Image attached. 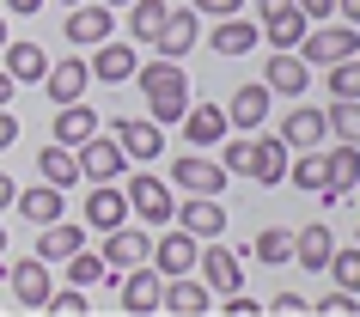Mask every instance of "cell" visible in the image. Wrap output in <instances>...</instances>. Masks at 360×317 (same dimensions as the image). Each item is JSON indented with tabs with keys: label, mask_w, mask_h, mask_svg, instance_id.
<instances>
[{
	"label": "cell",
	"mask_w": 360,
	"mask_h": 317,
	"mask_svg": "<svg viewBox=\"0 0 360 317\" xmlns=\"http://www.w3.org/2000/svg\"><path fill=\"white\" fill-rule=\"evenodd\" d=\"M134 86L147 98L153 122H184V110H190V74H184V61H165V56L141 61L134 67Z\"/></svg>",
	"instance_id": "cell-1"
},
{
	"label": "cell",
	"mask_w": 360,
	"mask_h": 317,
	"mask_svg": "<svg viewBox=\"0 0 360 317\" xmlns=\"http://www.w3.org/2000/svg\"><path fill=\"white\" fill-rule=\"evenodd\" d=\"M348 56H360V25H330V19H318V25H305V37H300V61L305 67H336V61H348Z\"/></svg>",
	"instance_id": "cell-2"
},
{
	"label": "cell",
	"mask_w": 360,
	"mask_h": 317,
	"mask_svg": "<svg viewBox=\"0 0 360 317\" xmlns=\"http://www.w3.org/2000/svg\"><path fill=\"white\" fill-rule=\"evenodd\" d=\"M171 189H177V195H226V165H220V159H202V147L195 153H177V159H171V177H165Z\"/></svg>",
	"instance_id": "cell-3"
},
{
	"label": "cell",
	"mask_w": 360,
	"mask_h": 317,
	"mask_svg": "<svg viewBox=\"0 0 360 317\" xmlns=\"http://www.w3.org/2000/svg\"><path fill=\"white\" fill-rule=\"evenodd\" d=\"M122 195H129V214H134V220H147V226H171V220H177V202H171V183H165V177L134 171Z\"/></svg>",
	"instance_id": "cell-4"
},
{
	"label": "cell",
	"mask_w": 360,
	"mask_h": 317,
	"mask_svg": "<svg viewBox=\"0 0 360 317\" xmlns=\"http://www.w3.org/2000/svg\"><path fill=\"white\" fill-rule=\"evenodd\" d=\"M79 177L86 183H116L122 171H129V153H122V141L116 134H92V141H79Z\"/></svg>",
	"instance_id": "cell-5"
},
{
	"label": "cell",
	"mask_w": 360,
	"mask_h": 317,
	"mask_svg": "<svg viewBox=\"0 0 360 317\" xmlns=\"http://www.w3.org/2000/svg\"><path fill=\"white\" fill-rule=\"evenodd\" d=\"M116 293H122V317H153L159 311V293H165V275L153 262H134V269H122Z\"/></svg>",
	"instance_id": "cell-6"
},
{
	"label": "cell",
	"mask_w": 360,
	"mask_h": 317,
	"mask_svg": "<svg viewBox=\"0 0 360 317\" xmlns=\"http://www.w3.org/2000/svg\"><path fill=\"white\" fill-rule=\"evenodd\" d=\"M110 134L122 141L129 165H147V159H159V153H165V122H153V116H116Z\"/></svg>",
	"instance_id": "cell-7"
},
{
	"label": "cell",
	"mask_w": 360,
	"mask_h": 317,
	"mask_svg": "<svg viewBox=\"0 0 360 317\" xmlns=\"http://www.w3.org/2000/svg\"><path fill=\"white\" fill-rule=\"evenodd\" d=\"M98 257H104V269H110V275H122V269H134V262H153V238L147 232H141V226H110V232H104V250H98Z\"/></svg>",
	"instance_id": "cell-8"
},
{
	"label": "cell",
	"mask_w": 360,
	"mask_h": 317,
	"mask_svg": "<svg viewBox=\"0 0 360 317\" xmlns=\"http://www.w3.org/2000/svg\"><path fill=\"white\" fill-rule=\"evenodd\" d=\"M6 287H13V299H19L25 311H43L49 305V262L43 257H25V262H6Z\"/></svg>",
	"instance_id": "cell-9"
},
{
	"label": "cell",
	"mask_w": 360,
	"mask_h": 317,
	"mask_svg": "<svg viewBox=\"0 0 360 317\" xmlns=\"http://www.w3.org/2000/svg\"><path fill=\"white\" fill-rule=\"evenodd\" d=\"M305 13L287 0V6H257V31H263V43L269 49H300V37H305Z\"/></svg>",
	"instance_id": "cell-10"
},
{
	"label": "cell",
	"mask_w": 360,
	"mask_h": 317,
	"mask_svg": "<svg viewBox=\"0 0 360 317\" xmlns=\"http://www.w3.org/2000/svg\"><path fill=\"white\" fill-rule=\"evenodd\" d=\"M202 280H208V293L214 299H226V293H238V287H245V262L232 257V250H220V244L214 238H202Z\"/></svg>",
	"instance_id": "cell-11"
},
{
	"label": "cell",
	"mask_w": 360,
	"mask_h": 317,
	"mask_svg": "<svg viewBox=\"0 0 360 317\" xmlns=\"http://www.w3.org/2000/svg\"><path fill=\"white\" fill-rule=\"evenodd\" d=\"M195 257H202V238H195V232H184V226H171L165 238L153 244V269H159V275H190L195 269Z\"/></svg>",
	"instance_id": "cell-12"
},
{
	"label": "cell",
	"mask_w": 360,
	"mask_h": 317,
	"mask_svg": "<svg viewBox=\"0 0 360 317\" xmlns=\"http://www.w3.org/2000/svg\"><path fill=\"white\" fill-rule=\"evenodd\" d=\"M263 86L275 98H300L305 86H311V67L300 61V49H275V56L263 61Z\"/></svg>",
	"instance_id": "cell-13"
},
{
	"label": "cell",
	"mask_w": 360,
	"mask_h": 317,
	"mask_svg": "<svg viewBox=\"0 0 360 317\" xmlns=\"http://www.w3.org/2000/svg\"><path fill=\"white\" fill-rule=\"evenodd\" d=\"M86 67H92V79H104V86L134 79V67H141V61H134V37H129V43H116V37L92 43V61H86Z\"/></svg>",
	"instance_id": "cell-14"
},
{
	"label": "cell",
	"mask_w": 360,
	"mask_h": 317,
	"mask_svg": "<svg viewBox=\"0 0 360 317\" xmlns=\"http://www.w3.org/2000/svg\"><path fill=\"white\" fill-rule=\"evenodd\" d=\"M195 37H202V25H195V6H171V19H165V31L153 37V49L165 61H184L195 49Z\"/></svg>",
	"instance_id": "cell-15"
},
{
	"label": "cell",
	"mask_w": 360,
	"mask_h": 317,
	"mask_svg": "<svg viewBox=\"0 0 360 317\" xmlns=\"http://www.w3.org/2000/svg\"><path fill=\"white\" fill-rule=\"evenodd\" d=\"M177 226L195 232V238H220L226 232V202L220 195H190V202H177Z\"/></svg>",
	"instance_id": "cell-16"
},
{
	"label": "cell",
	"mask_w": 360,
	"mask_h": 317,
	"mask_svg": "<svg viewBox=\"0 0 360 317\" xmlns=\"http://www.w3.org/2000/svg\"><path fill=\"white\" fill-rule=\"evenodd\" d=\"M159 311H177V317H202V311H214V293H208V280L171 275V280H165V293H159Z\"/></svg>",
	"instance_id": "cell-17"
},
{
	"label": "cell",
	"mask_w": 360,
	"mask_h": 317,
	"mask_svg": "<svg viewBox=\"0 0 360 317\" xmlns=\"http://www.w3.org/2000/svg\"><path fill=\"white\" fill-rule=\"evenodd\" d=\"M110 31H116L110 6H86V0H79L74 13H68V43H74V49H92V43H104Z\"/></svg>",
	"instance_id": "cell-18"
},
{
	"label": "cell",
	"mask_w": 360,
	"mask_h": 317,
	"mask_svg": "<svg viewBox=\"0 0 360 317\" xmlns=\"http://www.w3.org/2000/svg\"><path fill=\"white\" fill-rule=\"evenodd\" d=\"M86 56H61L49 61V74H43V86H49V104H74V98H86Z\"/></svg>",
	"instance_id": "cell-19"
},
{
	"label": "cell",
	"mask_w": 360,
	"mask_h": 317,
	"mask_svg": "<svg viewBox=\"0 0 360 317\" xmlns=\"http://www.w3.org/2000/svg\"><path fill=\"white\" fill-rule=\"evenodd\" d=\"M184 141H190V147H220V141H226V110H220V104H190V110H184Z\"/></svg>",
	"instance_id": "cell-20"
},
{
	"label": "cell",
	"mask_w": 360,
	"mask_h": 317,
	"mask_svg": "<svg viewBox=\"0 0 360 317\" xmlns=\"http://www.w3.org/2000/svg\"><path fill=\"white\" fill-rule=\"evenodd\" d=\"M37 232H43V238H37V257L43 262H68L74 250H86V226H74L68 214L49 220V226H37Z\"/></svg>",
	"instance_id": "cell-21"
},
{
	"label": "cell",
	"mask_w": 360,
	"mask_h": 317,
	"mask_svg": "<svg viewBox=\"0 0 360 317\" xmlns=\"http://www.w3.org/2000/svg\"><path fill=\"white\" fill-rule=\"evenodd\" d=\"M129 220V195L116 183H92V195H86V226L92 232H110V226Z\"/></svg>",
	"instance_id": "cell-22"
},
{
	"label": "cell",
	"mask_w": 360,
	"mask_h": 317,
	"mask_svg": "<svg viewBox=\"0 0 360 317\" xmlns=\"http://www.w3.org/2000/svg\"><path fill=\"white\" fill-rule=\"evenodd\" d=\"M323 134H330V122H323L318 104H300V110L281 116V141H287L293 153H300V147H323Z\"/></svg>",
	"instance_id": "cell-23"
},
{
	"label": "cell",
	"mask_w": 360,
	"mask_h": 317,
	"mask_svg": "<svg viewBox=\"0 0 360 317\" xmlns=\"http://www.w3.org/2000/svg\"><path fill=\"white\" fill-rule=\"evenodd\" d=\"M287 153H293V147H287L281 134L250 141V171H245V177H257V183H281V177H287Z\"/></svg>",
	"instance_id": "cell-24"
},
{
	"label": "cell",
	"mask_w": 360,
	"mask_h": 317,
	"mask_svg": "<svg viewBox=\"0 0 360 317\" xmlns=\"http://www.w3.org/2000/svg\"><path fill=\"white\" fill-rule=\"evenodd\" d=\"M214 56H250L257 43H263V31H257V19H238V13H226V19L214 25Z\"/></svg>",
	"instance_id": "cell-25"
},
{
	"label": "cell",
	"mask_w": 360,
	"mask_h": 317,
	"mask_svg": "<svg viewBox=\"0 0 360 317\" xmlns=\"http://www.w3.org/2000/svg\"><path fill=\"white\" fill-rule=\"evenodd\" d=\"M269 86L257 79V86H238L232 92V104H226V129H263V116H269Z\"/></svg>",
	"instance_id": "cell-26"
},
{
	"label": "cell",
	"mask_w": 360,
	"mask_h": 317,
	"mask_svg": "<svg viewBox=\"0 0 360 317\" xmlns=\"http://www.w3.org/2000/svg\"><path fill=\"white\" fill-rule=\"evenodd\" d=\"M13 207H19L31 226H49V220H61V214H68V202H61V189H56V183H31V189H19V195H13Z\"/></svg>",
	"instance_id": "cell-27"
},
{
	"label": "cell",
	"mask_w": 360,
	"mask_h": 317,
	"mask_svg": "<svg viewBox=\"0 0 360 317\" xmlns=\"http://www.w3.org/2000/svg\"><path fill=\"white\" fill-rule=\"evenodd\" d=\"M37 177H43V183H56V189L79 183V153L68 147V141H49V147L37 153Z\"/></svg>",
	"instance_id": "cell-28"
},
{
	"label": "cell",
	"mask_w": 360,
	"mask_h": 317,
	"mask_svg": "<svg viewBox=\"0 0 360 317\" xmlns=\"http://www.w3.org/2000/svg\"><path fill=\"white\" fill-rule=\"evenodd\" d=\"M287 183H300V189H311V195H323V189H330V153L300 147V159H287Z\"/></svg>",
	"instance_id": "cell-29"
},
{
	"label": "cell",
	"mask_w": 360,
	"mask_h": 317,
	"mask_svg": "<svg viewBox=\"0 0 360 317\" xmlns=\"http://www.w3.org/2000/svg\"><path fill=\"white\" fill-rule=\"evenodd\" d=\"M354 189H360V147L342 141V147L330 153V189H323V202H342V195H354Z\"/></svg>",
	"instance_id": "cell-30"
},
{
	"label": "cell",
	"mask_w": 360,
	"mask_h": 317,
	"mask_svg": "<svg viewBox=\"0 0 360 317\" xmlns=\"http://www.w3.org/2000/svg\"><path fill=\"white\" fill-rule=\"evenodd\" d=\"M92 134H98V110H92V104H79V98H74V104H61V110H56V141L79 147V141H92Z\"/></svg>",
	"instance_id": "cell-31"
},
{
	"label": "cell",
	"mask_w": 360,
	"mask_h": 317,
	"mask_svg": "<svg viewBox=\"0 0 360 317\" xmlns=\"http://www.w3.org/2000/svg\"><path fill=\"white\" fill-rule=\"evenodd\" d=\"M165 19H171V0H129V37L134 43H153L165 31Z\"/></svg>",
	"instance_id": "cell-32"
},
{
	"label": "cell",
	"mask_w": 360,
	"mask_h": 317,
	"mask_svg": "<svg viewBox=\"0 0 360 317\" xmlns=\"http://www.w3.org/2000/svg\"><path fill=\"white\" fill-rule=\"evenodd\" d=\"M330 250H336L330 226H305V232H293V262H300V269H318V275H323Z\"/></svg>",
	"instance_id": "cell-33"
},
{
	"label": "cell",
	"mask_w": 360,
	"mask_h": 317,
	"mask_svg": "<svg viewBox=\"0 0 360 317\" xmlns=\"http://www.w3.org/2000/svg\"><path fill=\"white\" fill-rule=\"evenodd\" d=\"M61 269H68V287H86V293H92V287H104V280H110V287L122 280V275H110V269H104V257H98V250H74Z\"/></svg>",
	"instance_id": "cell-34"
},
{
	"label": "cell",
	"mask_w": 360,
	"mask_h": 317,
	"mask_svg": "<svg viewBox=\"0 0 360 317\" xmlns=\"http://www.w3.org/2000/svg\"><path fill=\"white\" fill-rule=\"evenodd\" d=\"M6 74H13V79H43V74H49L43 43H6Z\"/></svg>",
	"instance_id": "cell-35"
},
{
	"label": "cell",
	"mask_w": 360,
	"mask_h": 317,
	"mask_svg": "<svg viewBox=\"0 0 360 317\" xmlns=\"http://www.w3.org/2000/svg\"><path fill=\"white\" fill-rule=\"evenodd\" d=\"M323 122H330V134H336V141L360 147V98H336V104L323 110Z\"/></svg>",
	"instance_id": "cell-36"
},
{
	"label": "cell",
	"mask_w": 360,
	"mask_h": 317,
	"mask_svg": "<svg viewBox=\"0 0 360 317\" xmlns=\"http://www.w3.org/2000/svg\"><path fill=\"white\" fill-rule=\"evenodd\" d=\"M257 262H293V232H281V226H269V232H257Z\"/></svg>",
	"instance_id": "cell-37"
},
{
	"label": "cell",
	"mask_w": 360,
	"mask_h": 317,
	"mask_svg": "<svg viewBox=\"0 0 360 317\" xmlns=\"http://www.w3.org/2000/svg\"><path fill=\"white\" fill-rule=\"evenodd\" d=\"M323 275L336 280V287H348V293H360V250H330Z\"/></svg>",
	"instance_id": "cell-38"
},
{
	"label": "cell",
	"mask_w": 360,
	"mask_h": 317,
	"mask_svg": "<svg viewBox=\"0 0 360 317\" xmlns=\"http://www.w3.org/2000/svg\"><path fill=\"white\" fill-rule=\"evenodd\" d=\"M330 98H360V56L330 67Z\"/></svg>",
	"instance_id": "cell-39"
},
{
	"label": "cell",
	"mask_w": 360,
	"mask_h": 317,
	"mask_svg": "<svg viewBox=\"0 0 360 317\" xmlns=\"http://www.w3.org/2000/svg\"><path fill=\"white\" fill-rule=\"evenodd\" d=\"M311 311H318V317H354V311H360V293H348V287H336L330 299H311Z\"/></svg>",
	"instance_id": "cell-40"
},
{
	"label": "cell",
	"mask_w": 360,
	"mask_h": 317,
	"mask_svg": "<svg viewBox=\"0 0 360 317\" xmlns=\"http://www.w3.org/2000/svg\"><path fill=\"white\" fill-rule=\"evenodd\" d=\"M43 311H56V317H86L92 305H86V287H68V293H49V305Z\"/></svg>",
	"instance_id": "cell-41"
},
{
	"label": "cell",
	"mask_w": 360,
	"mask_h": 317,
	"mask_svg": "<svg viewBox=\"0 0 360 317\" xmlns=\"http://www.w3.org/2000/svg\"><path fill=\"white\" fill-rule=\"evenodd\" d=\"M220 165H226V177H245L250 171V141H226L220 147Z\"/></svg>",
	"instance_id": "cell-42"
},
{
	"label": "cell",
	"mask_w": 360,
	"mask_h": 317,
	"mask_svg": "<svg viewBox=\"0 0 360 317\" xmlns=\"http://www.w3.org/2000/svg\"><path fill=\"white\" fill-rule=\"evenodd\" d=\"M263 311H275V317H300V311H311V299H305V293H275Z\"/></svg>",
	"instance_id": "cell-43"
},
{
	"label": "cell",
	"mask_w": 360,
	"mask_h": 317,
	"mask_svg": "<svg viewBox=\"0 0 360 317\" xmlns=\"http://www.w3.org/2000/svg\"><path fill=\"white\" fill-rule=\"evenodd\" d=\"M214 305H220L226 317H257V311H263L257 299H245V287H238V293H226V299H214Z\"/></svg>",
	"instance_id": "cell-44"
},
{
	"label": "cell",
	"mask_w": 360,
	"mask_h": 317,
	"mask_svg": "<svg viewBox=\"0 0 360 317\" xmlns=\"http://www.w3.org/2000/svg\"><path fill=\"white\" fill-rule=\"evenodd\" d=\"M195 13H214V19H226V13H238V6H245V0H190Z\"/></svg>",
	"instance_id": "cell-45"
},
{
	"label": "cell",
	"mask_w": 360,
	"mask_h": 317,
	"mask_svg": "<svg viewBox=\"0 0 360 317\" xmlns=\"http://www.w3.org/2000/svg\"><path fill=\"white\" fill-rule=\"evenodd\" d=\"M293 6H300L305 19L318 25V19H330V13H336V0H293Z\"/></svg>",
	"instance_id": "cell-46"
},
{
	"label": "cell",
	"mask_w": 360,
	"mask_h": 317,
	"mask_svg": "<svg viewBox=\"0 0 360 317\" xmlns=\"http://www.w3.org/2000/svg\"><path fill=\"white\" fill-rule=\"evenodd\" d=\"M13 141H19V116H13L6 104H0V153L13 147Z\"/></svg>",
	"instance_id": "cell-47"
},
{
	"label": "cell",
	"mask_w": 360,
	"mask_h": 317,
	"mask_svg": "<svg viewBox=\"0 0 360 317\" xmlns=\"http://www.w3.org/2000/svg\"><path fill=\"white\" fill-rule=\"evenodd\" d=\"M0 6H6V13H25V19H31V13H43V0H0Z\"/></svg>",
	"instance_id": "cell-48"
},
{
	"label": "cell",
	"mask_w": 360,
	"mask_h": 317,
	"mask_svg": "<svg viewBox=\"0 0 360 317\" xmlns=\"http://www.w3.org/2000/svg\"><path fill=\"white\" fill-rule=\"evenodd\" d=\"M13 195H19V183H13V177H6V171H0V214H6V207H13Z\"/></svg>",
	"instance_id": "cell-49"
},
{
	"label": "cell",
	"mask_w": 360,
	"mask_h": 317,
	"mask_svg": "<svg viewBox=\"0 0 360 317\" xmlns=\"http://www.w3.org/2000/svg\"><path fill=\"white\" fill-rule=\"evenodd\" d=\"M336 13H342V25H360V0H336Z\"/></svg>",
	"instance_id": "cell-50"
},
{
	"label": "cell",
	"mask_w": 360,
	"mask_h": 317,
	"mask_svg": "<svg viewBox=\"0 0 360 317\" xmlns=\"http://www.w3.org/2000/svg\"><path fill=\"white\" fill-rule=\"evenodd\" d=\"M13 86H19V79H13L6 67H0V104H13Z\"/></svg>",
	"instance_id": "cell-51"
},
{
	"label": "cell",
	"mask_w": 360,
	"mask_h": 317,
	"mask_svg": "<svg viewBox=\"0 0 360 317\" xmlns=\"http://www.w3.org/2000/svg\"><path fill=\"white\" fill-rule=\"evenodd\" d=\"M0 49H6V6H0Z\"/></svg>",
	"instance_id": "cell-52"
},
{
	"label": "cell",
	"mask_w": 360,
	"mask_h": 317,
	"mask_svg": "<svg viewBox=\"0 0 360 317\" xmlns=\"http://www.w3.org/2000/svg\"><path fill=\"white\" fill-rule=\"evenodd\" d=\"M104 6H129V0H104Z\"/></svg>",
	"instance_id": "cell-53"
},
{
	"label": "cell",
	"mask_w": 360,
	"mask_h": 317,
	"mask_svg": "<svg viewBox=\"0 0 360 317\" xmlns=\"http://www.w3.org/2000/svg\"><path fill=\"white\" fill-rule=\"evenodd\" d=\"M0 250H6V226H0Z\"/></svg>",
	"instance_id": "cell-54"
},
{
	"label": "cell",
	"mask_w": 360,
	"mask_h": 317,
	"mask_svg": "<svg viewBox=\"0 0 360 317\" xmlns=\"http://www.w3.org/2000/svg\"><path fill=\"white\" fill-rule=\"evenodd\" d=\"M61 6H79V0H61Z\"/></svg>",
	"instance_id": "cell-55"
}]
</instances>
